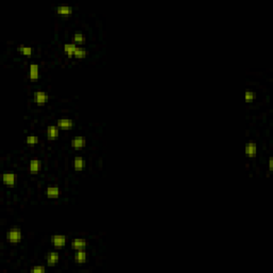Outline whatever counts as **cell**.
<instances>
[{"label":"cell","mask_w":273,"mask_h":273,"mask_svg":"<svg viewBox=\"0 0 273 273\" xmlns=\"http://www.w3.org/2000/svg\"><path fill=\"white\" fill-rule=\"evenodd\" d=\"M7 238L11 243H17L19 242L20 239H22V232H20L18 228H12V230H9V233H8Z\"/></svg>","instance_id":"obj_1"},{"label":"cell","mask_w":273,"mask_h":273,"mask_svg":"<svg viewBox=\"0 0 273 273\" xmlns=\"http://www.w3.org/2000/svg\"><path fill=\"white\" fill-rule=\"evenodd\" d=\"M256 152H257V147H256V144L253 142H250L246 144L245 146V154L248 157H254L256 155Z\"/></svg>","instance_id":"obj_2"},{"label":"cell","mask_w":273,"mask_h":273,"mask_svg":"<svg viewBox=\"0 0 273 273\" xmlns=\"http://www.w3.org/2000/svg\"><path fill=\"white\" fill-rule=\"evenodd\" d=\"M66 242V238L64 236H53V243L54 246H58V248H62V246L65 244Z\"/></svg>","instance_id":"obj_3"},{"label":"cell","mask_w":273,"mask_h":273,"mask_svg":"<svg viewBox=\"0 0 273 273\" xmlns=\"http://www.w3.org/2000/svg\"><path fill=\"white\" fill-rule=\"evenodd\" d=\"M73 125H74V123H73V121L69 119H62L58 122V127L62 129H68L71 128V127H73Z\"/></svg>","instance_id":"obj_4"},{"label":"cell","mask_w":273,"mask_h":273,"mask_svg":"<svg viewBox=\"0 0 273 273\" xmlns=\"http://www.w3.org/2000/svg\"><path fill=\"white\" fill-rule=\"evenodd\" d=\"M34 96H35L36 103H38V105H43V104L45 103V101L47 100V98H48L47 94H46L45 92H42V91H38V92H36L35 94H34Z\"/></svg>","instance_id":"obj_5"},{"label":"cell","mask_w":273,"mask_h":273,"mask_svg":"<svg viewBox=\"0 0 273 273\" xmlns=\"http://www.w3.org/2000/svg\"><path fill=\"white\" fill-rule=\"evenodd\" d=\"M46 193H47L48 197H53V199H56V197L59 196L60 194V190L59 188L57 186H50L47 188V191H46Z\"/></svg>","instance_id":"obj_6"},{"label":"cell","mask_w":273,"mask_h":273,"mask_svg":"<svg viewBox=\"0 0 273 273\" xmlns=\"http://www.w3.org/2000/svg\"><path fill=\"white\" fill-rule=\"evenodd\" d=\"M72 246L74 248L75 250H83L87 246V242H85L84 240H82V239H75L74 241L72 242Z\"/></svg>","instance_id":"obj_7"},{"label":"cell","mask_w":273,"mask_h":273,"mask_svg":"<svg viewBox=\"0 0 273 273\" xmlns=\"http://www.w3.org/2000/svg\"><path fill=\"white\" fill-rule=\"evenodd\" d=\"M58 134H59V129L58 127L56 126H49L48 129H47V136H48V139L50 140H53L58 137Z\"/></svg>","instance_id":"obj_8"},{"label":"cell","mask_w":273,"mask_h":273,"mask_svg":"<svg viewBox=\"0 0 273 273\" xmlns=\"http://www.w3.org/2000/svg\"><path fill=\"white\" fill-rule=\"evenodd\" d=\"M72 145H73V147H75V149H82V147L85 145V140L81 137L75 138V139L72 141Z\"/></svg>","instance_id":"obj_9"},{"label":"cell","mask_w":273,"mask_h":273,"mask_svg":"<svg viewBox=\"0 0 273 273\" xmlns=\"http://www.w3.org/2000/svg\"><path fill=\"white\" fill-rule=\"evenodd\" d=\"M2 180H3V183L6 185L11 186V185H13L15 183V175H14V174H12V173L3 174V176H2Z\"/></svg>","instance_id":"obj_10"},{"label":"cell","mask_w":273,"mask_h":273,"mask_svg":"<svg viewBox=\"0 0 273 273\" xmlns=\"http://www.w3.org/2000/svg\"><path fill=\"white\" fill-rule=\"evenodd\" d=\"M76 48H77V46H76V44H74V43L65 44V45H64V51H65V53L68 54V56H73V54L75 53Z\"/></svg>","instance_id":"obj_11"},{"label":"cell","mask_w":273,"mask_h":273,"mask_svg":"<svg viewBox=\"0 0 273 273\" xmlns=\"http://www.w3.org/2000/svg\"><path fill=\"white\" fill-rule=\"evenodd\" d=\"M41 162L38 160H31L30 162V172L32 174H36L40 170Z\"/></svg>","instance_id":"obj_12"},{"label":"cell","mask_w":273,"mask_h":273,"mask_svg":"<svg viewBox=\"0 0 273 273\" xmlns=\"http://www.w3.org/2000/svg\"><path fill=\"white\" fill-rule=\"evenodd\" d=\"M59 260V254L57 252H51L47 255V262L49 265H53Z\"/></svg>","instance_id":"obj_13"},{"label":"cell","mask_w":273,"mask_h":273,"mask_svg":"<svg viewBox=\"0 0 273 273\" xmlns=\"http://www.w3.org/2000/svg\"><path fill=\"white\" fill-rule=\"evenodd\" d=\"M38 66L36 64H31L30 65V78L32 80L38 79Z\"/></svg>","instance_id":"obj_14"},{"label":"cell","mask_w":273,"mask_h":273,"mask_svg":"<svg viewBox=\"0 0 273 273\" xmlns=\"http://www.w3.org/2000/svg\"><path fill=\"white\" fill-rule=\"evenodd\" d=\"M85 259H87V253H85L83 250H79L76 254V261L81 264V262L85 261Z\"/></svg>","instance_id":"obj_15"},{"label":"cell","mask_w":273,"mask_h":273,"mask_svg":"<svg viewBox=\"0 0 273 273\" xmlns=\"http://www.w3.org/2000/svg\"><path fill=\"white\" fill-rule=\"evenodd\" d=\"M57 11L61 14H68L73 12V8L71 6H59L57 8Z\"/></svg>","instance_id":"obj_16"},{"label":"cell","mask_w":273,"mask_h":273,"mask_svg":"<svg viewBox=\"0 0 273 273\" xmlns=\"http://www.w3.org/2000/svg\"><path fill=\"white\" fill-rule=\"evenodd\" d=\"M74 166L76 170H81V169L84 166V161L81 157H76L74 160Z\"/></svg>","instance_id":"obj_17"},{"label":"cell","mask_w":273,"mask_h":273,"mask_svg":"<svg viewBox=\"0 0 273 273\" xmlns=\"http://www.w3.org/2000/svg\"><path fill=\"white\" fill-rule=\"evenodd\" d=\"M87 50H85L84 48L82 47H77L76 50H75V53L74 56L76 57V58H83V57H85V54H87Z\"/></svg>","instance_id":"obj_18"},{"label":"cell","mask_w":273,"mask_h":273,"mask_svg":"<svg viewBox=\"0 0 273 273\" xmlns=\"http://www.w3.org/2000/svg\"><path fill=\"white\" fill-rule=\"evenodd\" d=\"M84 38H83V34L81 32H76L75 33V36H74V41L76 43H82Z\"/></svg>","instance_id":"obj_19"},{"label":"cell","mask_w":273,"mask_h":273,"mask_svg":"<svg viewBox=\"0 0 273 273\" xmlns=\"http://www.w3.org/2000/svg\"><path fill=\"white\" fill-rule=\"evenodd\" d=\"M38 142V138L36 136H29L27 138V143L28 144H36Z\"/></svg>","instance_id":"obj_20"},{"label":"cell","mask_w":273,"mask_h":273,"mask_svg":"<svg viewBox=\"0 0 273 273\" xmlns=\"http://www.w3.org/2000/svg\"><path fill=\"white\" fill-rule=\"evenodd\" d=\"M19 50L24 54H31V53H32V49L30 47H26V46H20Z\"/></svg>","instance_id":"obj_21"},{"label":"cell","mask_w":273,"mask_h":273,"mask_svg":"<svg viewBox=\"0 0 273 273\" xmlns=\"http://www.w3.org/2000/svg\"><path fill=\"white\" fill-rule=\"evenodd\" d=\"M254 97H255V94H254L253 92H251V91H246L245 92V99L246 100H252V99H254Z\"/></svg>","instance_id":"obj_22"},{"label":"cell","mask_w":273,"mask_h":273,"mask_svg":"<svg viewBox=\"0 0 273 273\" xmlns=\"http://www.w3.org/2000/svg\"><path fill=\"white\" fill-rule=\"evenodd\" d=\"M44 271H45V268H44V267H35V268H33V269H31V272H41V273H43Z\"/></svg>","instance_id":"obj_23"}]
</instances>
